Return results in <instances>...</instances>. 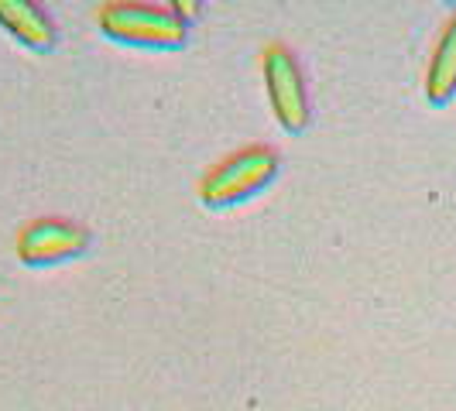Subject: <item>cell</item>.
<instances>
[{"instance_id":"obj_5","label":"cell","mask_w":456,"mask_h":411,"mask_svg":"<svg viewBox=\"0 0 456 411\" xmlns=\"http://www.w3.org/2000/svg\"><path fill=\"white\" fill-rule=\"evenodd\" d=\"M0 24L31 52H52L55 48V24L35 0H0Z\"/></svg>"},{"instance_id":"obj_6","label":"cell","mask_w":456,"mask_h":411,"mask_svg":"<svg viewBox=\"0 0 456 411\" xmlns=\"http://www.w3.org/2000/svg\"><path fill=\"white\" fill-rule=\"evenodd\" d=\"M426 96L433 107H446L456 96V14L446 21L433 48V59L426 68Z\"/></svg>"},{"instance_id":"obj_3","label":"cell","mask_w":456,"mask_h":411,"mask_svg":"<svg viewBox=\"0 0 456 411\" xmlns=\"http://www.w3.org/2000/svg\"><path fill=\"white\" fill-rule=\"evenodd\" d=\"M261 72H265V90H268L274 120L281 124L285 134H302L313 120V107H309V90H305V76L296 52L289 45H268L261 59Z\"/></svg>"},{"instance_id":"obj_2","label":"cell","mask_w":456,"mask_h":411,"mask_svg":"<svg viewBox=\"0 0 456 411\" xmlns=\"http://www.w3.org/2000/svg\"><path fill=\"white\" fill-rule=\"evenodd\" d=\"M278 151L268 144H248L230 158L213 165L200 182V199L209 209H230L265 192L278 175Z\"/></svg>"},{"instance_id":"obj_1","label":"cell","mask_w":456,"mask_h":411,"mask_svg":"<svg viewBox=\"0 0 456 411\" xmlns=\"http://www.w3.org/2000/svg\"><path fill=\"white\" fill-rule=\"evenodd\" d=\"M100 31L131 48H155V52H172L183 48L189 38V24L172 11L159 4H134V0H117L100 7Z\"/></svg>"},{"instance_id":"obj_4","label":"cell","mask_w":456,"mask_h":411,"mask_svg":"<svg viewBox=\"0 0 456 411\" xmlns=\"http://www.w3.org/2000/svg\"><path fill=\"white\" fill-rule=\"evenodd\" d=\"M93 244L90 230L62 220V216H42L18 233V257L28 268H48L62 264L79 254H86Z\"/></svg>"},{"instance_id":"obj_7","label":"cell","mask_w":456,"mask_h":411,"mask_svg":"<svg viewBox=\"0 0 456 411\" xmlns=\"http://www.w3.org/2000/svg\"><path fill=\"white\" fill-rule=\"evenodd\" d=\"M172 11H175V14H179V18H183L185 24H189V18H196L200 4H185V0H175V4H172Z\"/></svg>"}]
</instances>
